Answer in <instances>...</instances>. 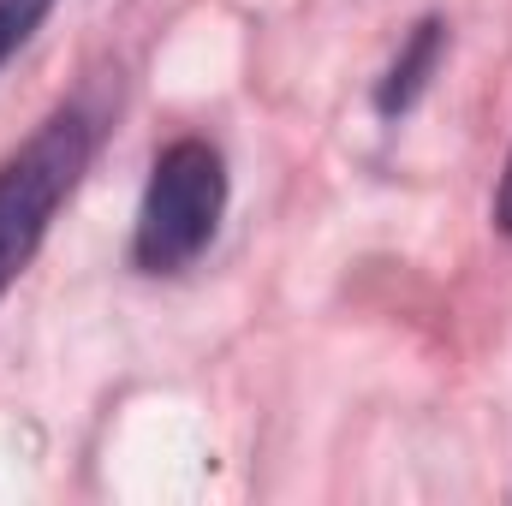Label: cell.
<instances>
[{"label":"cell","instance_id":"cell-1","mask_svg":"<svg viewBox=\"0 0 512 506\" xmlns=\"http://www.w3.org/2000/svg\"><path fill=\"white\" fill-rule=\"evenodd\" d=\"M96 155V120L84 108H60L0 161V298L36 262L54 215L78 191Z\"/></svg>","mask_w":512,"mask_h":506},{"label":"cell","instance_id":"cell-4","mask_svg":"<svg viewBox=\"0 0 512 506\" xmlns=\"http://www.w3.org/2000/svg\"><path fill=\"white\" fill-rule=\"evenodd\" d=\"M60 0H0V66L42 30V18L54 12Z\"/></svg>","mask_w":512,"mask_h":506},{"label":"cell","instance_id":"cell-3","mask_svg":"<svg viewBox=\"0 0 512 506\" xmlns=\"http://www.w3.org/2000/svg\"><path fill=\"white\" fill-rule=\"evenodd\" d=\"M441 54H447V24H441V18H423V24L411 30V42L399 48V60L387 66V78L376 84V114H382V120H399V114L417 108V96L429 90Z\"/></svg>","mask_w":512,"mask_h":506},{"label":"cell","instance_id":"cell-5","mask_svg":"<svg viewBox=\"0 0 512 506\" xmlns=\"http://www.w3.org/2000/svg\"><path fill=\"white\" fill-rule=\"evenodd\" d=\"M495 227L512 239V155H507V173H501V185H495Z\"/></svg>","mask_w":512,"mask_h":506},{"label":"cell","instance_id":"cell-2","mask_svg":"<svg viewBox=\"0 0 512 506\" xmlns=\"http://www.w3.org/2000/svg\"><path fill=\"white\" fill-rule=\"evenodd\" d=\"M227 215V161L203 137H179L155 155L143 203H137V233L131 262L143 274H179L215 245Z\"/></svg>","mask_w":512,"mask_h":506}]
</instances>
